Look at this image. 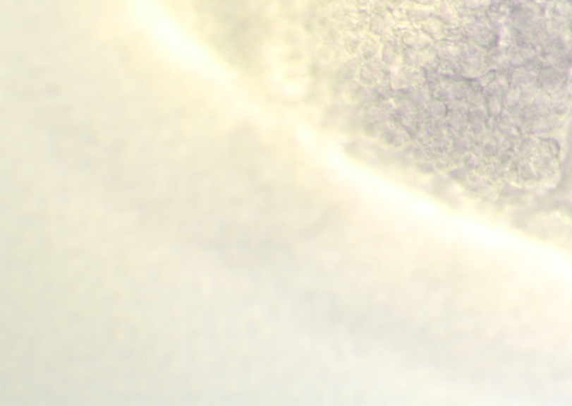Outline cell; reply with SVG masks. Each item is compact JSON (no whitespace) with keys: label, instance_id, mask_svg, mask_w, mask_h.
I'll return each mask as SVG.
<instances>
[{"label":"cell","instance_id":"277c9868","mask_svg":"<svg viewBox=\"0 0 572 406\" xmlns=\"http://www.w3.org/2000/svg\"><path fill=\"white\" fill-rule=\"evenodd\" d=\"M396 30H397V22H396L392 11H386L382 14L370 15L367 32L380 38L382 41L384 38L394 35Z\"/></svg>","mask_w":572,"mask_h":406},{"label":"cell","instance_id":"3957f363","mask_svg":"<svg viewBox=\"0 0 572 406\" xmlns=\"http://www.w3.org/2000/svg\"><path fill=\"white\" fill-rule=\"evenodd\" d=\"M403 49V47L401 46V42L398 40L397 36L394 34V35L382 40L379 59H380V62L382 63L384 68L394 70V68L401 64Z\"/></svg>","mask_w":572,"mask_h":406},{"label":"cell","instance_id":"7c38bea8","mask_svg":"<svg viewBox=\"0 0 572 406\" xmlns=\"http://www.w3.org/2000/svg\"><path fill=\"white\" fill-rule=\"evenodd\" d=\"M418 28L425 36H427L433 42L441 41L442 38L446 35L445 25L434 16L422 23Z\"/></svg>","mask_w":572,"mask_h":406},{"label":"cell","instance_id":"9c48e42d","mask_svg":"<svg viewBox=\"0 0 572 406\" xmlns=\"http://www.w3.org/2000/svg\"><path fill=\"white\" fill-rule=\"evenodd\" d=\"M371 92H372V88L363 85V83L358 81L357 78H355L346 86L343 95L348 102L352 103V105H361V103H368L370 101Z\"/></svg>","mask_w":572,"mask_h":406},{"label":"cell","instance_id":"9a60e30c","mask_svg":"<svg viewBox=\"0 0 572 406\" xmlns=\"http://www.w3.org/2000/svg\"><path fill=\"white\" fill-rule=\"evenodd\" d=\"M409 1L413 4H416V5L426 7V8L433 9L441 0H409Z\"/></svg>","mask_w":572,"mask_h":406},{"label":"cell","instance_id":"7a4b0ae2","mask_svg":"<svg viewBox=\"0 0 572 406\" xmlns=\"http://www.w3.org/2000/svg\"><path fill=\"white\" fill-rule=\"evenodd\" d=\"M394 34L397 36L403 49H428L434 43L418 28L414 26L397 28Z\"/></svg>","mask_w":572,"mask_h":406},{"label":"cell","instance_id":"4fadbf2b","mask_svg":"<svg viewBox=\"0 0 572 406\" xmlns=\"http://www.w3.org/2000/svg\"><path fill=\"white\" fill-rule=\"evenodd\" d=\"M426 109H427L430 116L434 117V118H443L445 113H446L445 105H444L443 101L438 99L430 100Z\"/></svg>","mask_w":572,"mask_h":406},{"label":"cell","instance_id":"ba28073f","mask_svg":"<svg viewBox=\"0 0 572 406\" xmlns=\"http://www.w3.org/2000/svg\"><path fill=\"white\" fill-rule=\"evenodd\" d=\"M433 59V53L430 52V49H403V55H401V64L422 70Z\"/></svg>","mask_w":572,"mask_h":406},{"label":"cell","instance_id":"30bf717a","mask_svg":"<svg viewBox=\"0 0 572 406\" xmlns=\"http://www.w3.org/2000/svg\"><path fill=\"white\" fill-rule=\"evenodd\" d=\"M365 32H342L340 46L344 54L349 57H357L359 55Z\"/></svg>","mask_w":572,"mask_h":406},{"label":"cell","instance_id":"5b68a950","mask_svg":"<svg viewBox=\"0 0 572 406\" xmlns=\"http://www.w3.org/2000/svg\"><path fill=\"white\" fill-rule=\"evenodd\" d=\"M384 68H386L379 59L368 61V62H361L360 66L358 68L357 80L363 85L375 88L386 80Z\"/></svg>","mask_w":572,"mask_h":406},{"label":"cell","instance_id":"8fae6325","mask_svg":"<svg viewBox=\"0 0 572 406\" xmlns=\"http://www.w3.org/2000/svg\"><path fill=\"white\" fill-rule=\"evenodd\" d=\"M382 41L377 36L372 35L370 32H365V40H363V46H361L360 53L358 57L360 59L361 62H368V61H374V59H379V53L382 49Z\"/></svg>","mask_w":572,"mask_h":406},{"label":"cell","instance_id":"6da1fadb","mask_svg":"<svg viewBox=\"0 0 572 406\" xmlns=\"http://www.w3.org/2000/svg\"><path fill=\"white\" fill-rule=\"evenodd\" d=\"M389 82L395 90H405L415 88V86L424 85V73L419 68H410L407 65L401 64L391 70L389 76Z\"/></svg>","mask_w":572,"mask_h":406},{"label":"cell","instance_id":"52a82bcc","mask_svg":"<svg viewBox=\"0 0 572 406\" xmlns=\"http://www.w3.org/2000/svg\"><path fill=\"white\" fill-rule=\"evenodd\" d=\"M361 61L359 57H350L346 62L342 63L339 66L334 76V85L336 89H340L342 92L346 89V86L357 78L358 68L360 66Z\"/></svg>","mask_w":572,"mask_h":406},{"label":"cell","instance_id":"5bb4252c","mask_svg":"<svg viewBox=\"0 0 572 406\" xmlns=\"http://www.w3.org/2000/svg\"><path fill=\"white\" fill-rule=\"evenodd\" d=\"M357 9H369L376 0H344Z\"/></svg>","mask_w":572,"mask_h":406},{"label":"cell","instance_id":"8992f818","mask_svg":"<svg viewBox=\"0 0 572 406\" xmlns=\"http://www.w3.org/2000/svg\"><path fill=\"white\" fill-rule=\"evenodd\" d=\"M379 139L382 141L384 145H387L390 148L398 149L406 145L407 139H408V135L401 126H397L394 122L388 121L382 126L380 135H379Z\"/></svg>","mask_w":572,"mask_h":406}]
</instances>
